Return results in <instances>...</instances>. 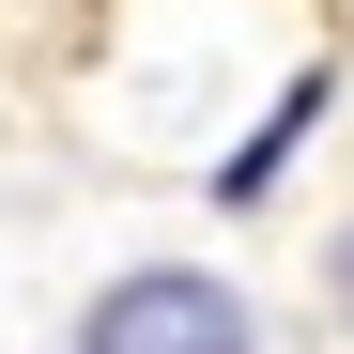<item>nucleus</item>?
I'll return each mask as SVG.
<instances>
[{
    "mask_svg": "<svg viewBox=\"0 0 354 354\" xmlns=\"http://www.w3.org/2000/svg\"><path fill=\"white\" fill-rule=\"evenodd\" d=\"M62 354H262V308H247V277H216V262H108L77 292Z\"/></svg>",
    "mask_w": 354,
    "mask_h": 354,
    "instance_id": "obj_1",
    "label": "nucleus"
},
{
    "mask_svg": "<svg viewBox=\"0 0 354 354\" xmlns=\"http://www.w3.org/2000/svg\"><path fill=\"white\" fill-rule=\"evenodd\" d=\"M324 108H339V62H308V77H277V108H262L247 139H231V169H216V201H231V216H262V201H277V169L308 154V124H324Z\"/></svg>",
    "mask_w": 354,
    "mask_h": 354,
    "instance_id": "obj_2",
    "label": "nucleus"
},
{
    "mask_svg": "<svg viewBox=\"0 0 354 354\" xmlns=\"http://www.w3.org/2000/svg\"><path fill=\"white\" fill-rule=\"evenodd\" d=\"M308 292H324V324H339V339H354V201H339V216H324V247H308Z\"/></svg>",
    "mask_w": 354,
    "mask_h": 354,
    "instance_id": "obj_3",
    "label": "nucleus"
}]
</instances>
